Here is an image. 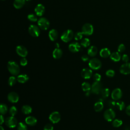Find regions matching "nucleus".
I'll use <instances>...</instances> for the list:
<instances>
[{"label": "nucleus", "instance_id": "2", "mask_svg": "<svg viewBox=\"0 0 130 130\" xmlns=\"http://www.w3.org/2000/svg\"><path fill=\"white\" fill-rule=\"evenodd\" d=\"M102 62L100 60L96 58H93L89 60L88 62L89 67L92 70H97L102 67Z\"/></svg>", "mask_w": 130, "mask_h": 130}, {"label": "nucleus", "instance_id": "19", "mask_svg": "<svg viewBox=\"0 0 130 130\" xmlns=\"http://www.w3.org/2000/svg\"><path fill=\"white\" fill-rule=\"evenodd\" d=\"M98 53V48L95 46H90L87 51L88 55L90 57L95 56Z\"/></svg>", "mask_w": 130, "mask_h": 130}, {"label": "nucleus", "instance_id": "24", "mask_svg": "<svg viewBox=\"0 0 130 130\" xmlns=\"http://www.w3.org/2000/svg\"><path fill=\"white\" fill-rule=\"evenodd\" d=\"M110 59L113 61L117 62L120 60L121 58L120 54L118 52H114L112 54H111L110 56Z\"/></svg>", "mask_w": 130, "mask_h": 130}, {"label": "nucleus", "instance_id": "20", "mask_svg": "<svg viewBox=\"0 0 130 130\" xmlns=\"http://www.w3.org/2000/svg\"><path fill=\"white\" fill-rule=\"evenodd\" d=\"M29 79L28 76L26 74L19 75L17 77V81L20 83H24Z\"/></svg>", "mask_w": 130, "mask_h": 130}, {"label": "nucleus", "instance_id": "39", "mask_svg": "<svg viewBox=\"0 0 130 130\" xmlns=\"http://www.w3.org/2000/svg\"><path fill=\"white\" fill-rule=\"evenodd\" d=\"M106 75L109 77H113L115 75V72L113 70H108L106 72Z\"/></svg>", "mask_w": 130, "mask_h": 130}, {"label": "nucleus", "instance_id": "32", "mask_svg": "<svg viewBox=\"0 0 130 130\" xmlns=\"http://www.w3.org/2000/svg\"><path fill=\"white\" fill-rule=\"evenodd\" d=\"M17 130H27V126L25 123L23 122H20L18 123Z\"/></svg>", "mask_w": 130, "mask_h": 130}, {"label": "nucleus", "instance_id": "43", "mask_svg": "<svg viewBox=\"0 0 130 130\" xmlns=\"http://www.w3.org/2000/svg\"><path fill=\"white\" fill-rule=\"evenodd\" d=\"M125 50V47L123 44H120L118 47V51L119 52H123Z\"/></svg>", "mask_w": 130, "mask_h": 130}, {"label": "nucleus", "instance_id": "26", "mask_svg": "<svg viewBox=\"0 0 130 130\" xmlns=\"http://www.w3.org/2000/svg\"><path fill=\"white\" fill-rule=\"evenodd\" d=\"M21 111L24 114H29L31 113L32 108L30 106L28 105H25L22 107Z\"/></svg>", "mask_w": 130, "mask_h": 130}, {"label": "nucleus", "instance_id": "31", "mask_svg": "<svg viewBox=\"0 0 130 130\" xmlns=\"http://www.w3.org/2000/svg\"><path fill=\"white\" fill-rule=\"evenodd\" d=\"M17 81V78L15 76H12L10 77L8 79V84L10 86H12L16 84Z\"/></svg>", "mask_w": 130, "mask_h": 130}, {"label": "nucleus", "instance_id": "16", "mask_svg": "<svg viewBox=\"0 0 130 130\" xmlns=\"http://www.w3.org/2000/svg\"><path fill=\"white\" fill-rule=\"evenodd\" d=\"M81 49V45L76 42L71 43L69 46V50L73 53L78 52Z\"/></svg>", "mask_w": 130, "mask_h": 130}, {"label": "nucleus", "instance_id": "52", "mask_svg": "<svg viewBox=\"0 0 130 130\" xmlns=\"http://www.w3.org/2000/svg\"><path fill=\"white\" fill-rule=\"evenodd\" d=\"M26 1H31V0H26Z\"/></svg>", "mask_w": 130, "mask_h": 130}, {"label": "nucleus", "instance_id": "48", "mask_svg": "<svg viewBox=\"0 0 130 130\" xmlns=\"http://www.w3.org/2000/svg\"><path fill=\"white\" fill-rule=\"evenodd\" d=\"M5 121V119H4V116H3V115H1V117H0V121H1V124L2 125L4 122V121Z\"/></svg>", "mask_w": 130, "mask_h": 130}, {"label": "nucleus", "instance_id": "10", "mask_svg": "<svg viewBox=\"0 0 130 130\" xmlns=\"http://www.w3.org/2000/svg\"><path fill=\"white\" fill-rule=\"evenodd\" d=\"M61 118V116L60 113L57 111H54L52 112L49 117L50 121L52 123H58Z\"/></svg>", "mask_w": 130, "mask_h": 130}, {"label": "nucleus", "instance_id": "22", "mask_svg": "<svg viewBox=\"0 0 130 130\" xmlns=\"http://www.w3.org/2000/svg\"><path fill=\"white\" fill-rule=\"evenodd\" d=\"M100 55L103 58H107L110 56L111 52L109 49L107 48H103L100 52Z\"/></svg>", "mask_w": 130, "mask_h": 130}, {"label": "nucleus", "instance_id": "42", "mask_svg": "<svg viewBox=\"0 0 130 130\" xmlns=\"http://www.w3.org/2000/svg\"><path fill=\"white\" fill-rule=\"evenodd\" d=\"M53 126L51 123H47L44 127L43 130H53Z\"/></svg>", "mask_w": 130, "mask_h": 130}, {"label": "nucleus", "instance_id": "38", "mask_svg": "<svg viewBox=\"0 0 130 130\" xmlns=\"http://www.w3.org/2000/svg\"><path fill=\"white\" fill-rule=\"evenodd\" d=\"M83 33L82 32H77L74 35V38L76 40H81L83 37Z\"/></svg>", "mask_w": 130, "mask_h": 130}, {"label": "nucleus", "instance_id": "8", "mask_svg": "<svg viewBox=\"0 0 130 130\" xmlns=\"http://www.w3.org/2000/svg\"><path fill=\"white\" fill-rule=\"evenodd\" d=\"M93 31V27L92 25L88 23L84 24L82 28V32L83 35L86 36L91 35Z\"/></svg>", "mask_w": 130, "mask_h": 130}, {"label": "nucleus", "instance_id": "33", "mask_svg": "<svg viewBox=\"0 0 130 130\" xmlns=\"http://www.w3.org/2000/svg\"><path fill=\"white\" fill-rule=\"evenodd\" d=\"M101 94L104 98H107L110 94V90L107 88H103L101 91Z\"/></svg>", "mask_w": 130, "mask_h": 130}, {"label": "nucleus", "instance_id": "5", "mask_svg": "<svg viewBox=\"0 0 130 130\" xmlns=\"http://www.w3.org/2000/svg\"><path fill=\"white\" fill-rule=\"evenodd\" d=\"M104 117L107 121H112L115 117V113L113 109H107L104 113Z\"/></svg>", "mask_w": 130, "mask_h": 130}, {"label": "nucleus", "instance_id": "9", "mask_svg": "<svg viewBox=\"0 0 130 130\" xmlns=\"http://www.w3.org/2000/svg\"><path fill=\"white\" fill-rule=\"evenodd\" d=\"M29 34L32 37H37L40 34V30L39 27L36 25H30L28 27Z\"/></svg>", "mask_w": 130, "mask_h": 130}, {"label": "nucleus", "instance_id": "46", "mask_svg": "<svg viewBox=\"0 0 130 130\" xmlns=\"http://www.w3.org/2000/svg\"><path fill=\"white\" fill-rule=\"evenodd\" d=\"M129 59L128 56L126 55V54H123L122 57V61L125 62H127L128 60Z\"/></svg>", "mask_w": 130, "mask_h": 130}, {"label": "nucleus", "instance_id": "41", "mask_svg": "<svg viewBox=\"0 0 130 130\" xmlns=\"http://www.w3.org/2000/svg\"><path fill=\"white\" fill-rule=\"evenodd\" d=\"M93 79L94 81H100L101 79V76L98 73H95L93 76Z\"/></svg>", "mask_w": 130, "mask_h": 130}, {"label": "nucleus", "instance_id": "23", "mask_svg": "<svg viewBox=\"0 0 130 130\" xmlns=\"http://www.w3.org/2000/svg\"><path fill=\"white\" fill-rule=\"evenodd\" d=\"M53 57L55 59H59L62 55V51L59 48H55L52 53Z\"/></svg>", "mask_w": 130, "mask_h": 130}, {"label": "nucleus", "instance_id": "15", "mask_svg": "<svg viewBox=\"0 0 130 130\" xmlns=\"http://www.w3.org/2000/svg\"><path fill=\"white\" fill-rule=\"evenodd\" d=\"M120 72L123 75L130 74V63L126 62L121 66L119 69Z\"/></svg>", "mask_w": 130, "mask_h": 130}, {"label": "nucleus", "instance_id": "11", "mask_svg": "<svg viewBox=\"0 0 130 130\" xmlns=\"http://www.w3.org/2000/svg\"><path fill=\"white\" fill-rule=\"evenodd\" d=\"M122 95V92L120 88H117L114 89L111 93V98L113 100L118 101Z\"/></svg>", "mask_w": 130, "mask_h": 130}, {"label": "nucleus", "instance_id": "1", "mask_svg": "<svg viewBox=\"0 0 130 130\" xmlns=\"http://www.w3.org/2000/svg\"><path fill=\"white\" fill-rule=\"evenodd\" d=\"M7 68L9 72L14 76L18 75L20 73V67L18 63L13 60L8 61L7 64Z\"/></svg>", "mask_w": 130, "mask_h": 130}, {"label": "nucleus", "instance_id": "12", "mask_svg": "<svg viewBox=\"0 0 130 130\" xmlns=\"http://www.w3.org/2000/svg\"><path fill=\"white\" fill-rule=\"evenodd\" d=\"M16 51L18 55L22 57H26L28 54L27 49L22 45H19L17 46L16 48Z\"/></svg>", "mask_w": 130, "mask_h": 130}, {"label": "nucleus", "instance_id": "21", "mask_svg": "<svg viewBox=\"0 0 130 130\" xmlns=\"http://www.w3.org/2000/svg\"><path fill=\"white\" fill-rule=\"evenodd\" d=\"M49 37L51 41H55L58 38L57 31L55 29H52L50 30L49 32Z\"/></svg>", "mask_w": 130, "mask_h": 130}, {"label": "nucleus", "instance_id": "36", "mask_svg": "<svg viewBox=\"0 0 130 130\" xmlns=\"http://www.w3.org/2000/svg\"><path fill=\"white\" fill-rule=\"evenodd\" d=\"M90 40L88 38H84L81 42V45L84 47H87L90 45Z\"/></svg>", "mask_w": 130, "mask_h": 130}, {"label": "nucleus", "instance_id": "14", "mask_svg": "<svg viewBox=\"0 0 130 130\" xmlns=\"http://www.w3.org/2000/svg\"><path fill=\"white\" fill-rule=\"evenodd\" d=\"M92 75V71L89 68H84L81 72V77L85 79H88L90 78Z\"/></svg>", "mask_w": 130, "mask_h": 130}, {"label": "nucleus", "instance_id": "27", "mask_svg": "<svg viewBox=\"0 0 130 130\" xmlns=\"http://www.w3.org/2000/svg\"><path fill=\"white\" fill-rule=\"evenodd\" d=\"M25 4V0H14L13 5L16 9L21 8Z\"/></svg>", "mask_w": 130, "mask_h": 130}, {"label": "nucleus", "instance_id": "3", "mask_svg": "<svg viewBox=\"0 0 130 130\" xmlns=\"http://www.w3.org/2000/svg\"><path fill=\"white\" fill-rule=\"evenodd\" d=\"M74 37L73 31L71 29H68L64 31L61 36V40L66 43L70 41Z\"/></svg>", "mask_w": 130, "mask_h": 130}, {"label": "nucleus", "instance_id": "34", "mask_svg": "<svg viewBox=\"0 0 130 130\" xmlns=\"http://www.w3.org/2000/svg\"><path fill=\"white\" fill-rule=\"evenodd\" d=\"M122 124V121L120 119H115L112 122V125L115 127H118Z\"/></svg>", "mask_w": 130, "mask_h": 130}, {"label": "nucleus", "instance_id": "35", "mask_svg": "<svg viewBox=\"0 0 130 130\" xmlns=\"http://www.w3.org/2000/svg\"><path fill=\"white\" fill-rule=\"evenodd\" d=\"M9 112L11 116H14L15 115H16V114L17 113V109L16 108V107L15 106H13L9 109Z\"/></svg>", "mask_w": 130, "mask_h": 130}, {"label": "nucleus", "instance_id": "47", "mask_svg": "<svg viewBox=\"0 0 130 130\" xmlns=\"http://www.w3.org/2000/svg\"><path fill=\"white\" fill-rule=\"evenodd\" d=\"M125 112L127 115L130 116V105H128L125 109Z\"/></svg>", "mask_w": 130, "mask_h": 130}, {"label": "nucleus", "instance_id": "45", "mask_svg": "<svg viewBox=\"0 0 130 130\" xmlns=\"http://www.w3.org/2000/svg\"><path fill=\"white\" fill-rule=\"evenodd\" d=\"M81 59L84 62H86V61H88L89 60V56L88 55H85V54H84L83 55H82L81 56Z\"/></svg>", "mask_w": 130, "mask_h": 130}, {"label": "nucleus", "instance_id": "28", "mask_svg": "<svg viewBox=\"0 0 130 130\" xmlns=\"http://www.w3.org/2000/svg\"><path fill=\"white\" fill-rule=\"evenodd\" d=\"M81 87L84 91L86 92L91 90V85L87 82H84L81 85Z\"/></svg>", "mask_w": 130, "mask_h": 130}, {"label": "nucleus", "instance_id": "25", "mask_svg": "<svg viewBox=\"0 0 130 130\" xmlns=\"http://www.w3.org/2000/svg\"><path fill=\"white\" fill-rule=\"evenodd\" d=\"M104 108V105L102 102H97L94 105V110L97 112H101Z\"/></svg>", "mask_w": 130, "mask_h": 130}, {"label": "nucleus", "instance_id": "7", "mask_svg": "<svg viewBox=\"0 0 130 130\" xmlns=\"http://www.w3.org/2000/svg\"><path fill=\"white\" fill-rule=\"evenodd\" d=\"M38 24L41 29L46 30L49 28L50 23L47 19L45 17H42L39 19Z\"/></svg>", "mask_w": 130, "mask_h": 130}, {"label": "nucleus", "instance_id": "18", "mask_svg": "<svg viewBox=\"0 0 130 130\" xmlns=\"http://www.w3.org/2000/svg\"><path fill=\"white\" fill-rule=\"evenodd\" d=\"M35 11L37 16H42L45 12V7L42 4H39L36 7Z\"/></svg>", "mask_w": 130, "mask_h": 130}, {"label": "nucleus", "instance_id": "40", "mask_svg": "<svg viewBox=\"0 0 130 130\" xmlns=\"http://www.w3.org/2000/svg\"><path fill=\"white\" fill-rule=\"evenodd\" d=\"M116 103L114 101H112V100H110V101H109L108 102V106L111 108V109H114V108L116 107Z\"/></svg>", "mask_w": 130, "mask_h": 130}, {"label": "nucleus", "instance_id": "17", "mask_svg": "<svg viewBox=\"0 0 130 130\" xmlns=\"http://www.w3.org/2000/svg\"><path fill=\"white\" fill-rule=\"evenodd\" d=\"M25 123L29 126H34L37 122V118L32 116H29L26 117L25 119Z\"/></svg>", "mask_w": 130, "mask_h": 130}, {"label": "nucleus", "instance_id": "13", "mask_svg": "<svg viewBox=\"0 0 130 130\" xmlns=\"http://www.w3.org/2000/svg\"><path fill=\"white\" fill-rule=\"evenodd\" d=\"M7 99L10 103H16L19 101V97L17 93L14 91H12L8 93Z\"/></svg>", "mask_w": 130, "mask_h": 130}, {"label": "nucleus", "instance_id": "49", "mask_svg": "<svg viewBox=\"0 0 130 130\" xmlns=\"http://www.w3.org/2000/svg\"><path fill=\"white\" fill-rule=\"evenodd\" d=\"M90 92H91V90H90V91H86V92H85V95H86V96H89V95L90 94Z\"/></svg>", "mask_w": 130, "mask_h": 130}, {"label": "nucleus", "instance_id": "6", "mask_svg": "<svg viewBox=\"0 0 130 130\" xmlns=\"http://www.w3.org/2000/svg\"><path fill=\"white\" fill-rule=\"evenodd\" d=\"M5 123V124L10 128H14L18 124L17 119L14 116H12L6 118Z\"/></svg>", "mask_w": 130, "mask_h": 130}, {"label": "nucleus", "instance_id": "4", "mask_svg": "<svg viewBox=\"0 0 130 130\" xmlns=\"http://www.w3.org/2000/svg\"><path fill=\"white\" fill-rule=\"evenodd\" d=\"M103 89V85L100 81H94L91 85V91L94 94H98L101 93Z\"/></svg>", "mask_w": 130, "mask_h": 130}, {"label": "nucleus", "instance_id": "53", "mask_svg": "<svg viewBox=\"0 0 130 130\" xmlns=\"http://www.w3.org/2000/svg\"><path fill=\"white\" fill-rule=\"evenodd\" d=\"M2 1H5V0H2Z\"/></svg>", "mask_w": 130, "mask_h": 130}, {"label": "nucleus", "instance_id": "51", "mask_svg": "<svg viewBox=\"0 0 130 130\" xmlns=\"http://www.w3.org/2000/svg\"><path fill=\"white\" fill-rule=\"evenodd\" d=\"M0 129L1 130H4V128H3V127L2 125L0 126Z\"/></svg>", "mask_w": 130, "mask_h": 130}, {"label": "nucleus", "instance_id": "50", "mask_svg": "<svg viewBox=\"0 0 130 130\" xmlns=\"http://www.w3.org/2000/svg\"><path fill=\"white\" fill-rule=\"evenodd\" d=\"M59 44L58 43H56L55 44V47L56 48H59Z\"/></svg>", "mask_w": 130, "mask_h": 130}, {"label": "nucleus", "instance_id": "29", "mask_svg": "<svg viewBox=\"0 0 130 130\" xmlns=\"http://www.w3.org/2000/svg\"><path fill=\"white\" fill-rule=\"evenodd\" d=\"M8 108L7 106L4 103H1L0 106V113L2 115H5L8 112Z\"/></svg>", "mask_w": 130, "mask_h": 130}, {"label": "nucleus", "instance_id": "44", "mask_svg": "<svg viewBox=\"0 0 130 130\" xmlns=\"http://www.w3.org/2000/svg\"><path fill=\"white\" fill-rule=\"evenodd\" d=\"M20 63L22 66H25L27 64V60L25 57H23L20 59Z\"/></svg>", "mask_w": 130, "mask_h": 130}, {"label": "nucleus", "instance_id": "30", "mask_svg": "<svg viewBox=\"0 0 130 130\" xmlns=\"http://www.w3.org/2000/svg\"><path fill=\"white\" fill-rule=\"evenodd\" d=\"M116 108L120 111H122L125 108V104L123 101H119L116 104Z\"/></svg>", "mask_w": 130, "mask_h": 130}, {"label": "nucleus", "instance_id": "37", "mask_svg": "<svg viewBox=\"0 0 130 130\" xmlns=\"http://www.w3.org/2000/svg\"><path fill=\"white\" fill-rule=\"evenodd\" d=\"M27 18L29 20L32 22H36L37 20V16L34 14H30L27 16Z\"/></svg>", "mask_w": 130, "mask_h": 130}]
</instances>
